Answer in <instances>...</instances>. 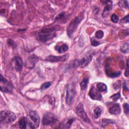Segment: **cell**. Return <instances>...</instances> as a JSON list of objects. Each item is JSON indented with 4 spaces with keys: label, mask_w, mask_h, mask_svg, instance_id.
Listing matches in <instances>:
<instances>
[{
    "label": "cell",
    "mask_w": 129,
    "mask_h": 129,
    "mask_svg": "<svg viewBox=\"0 0 129 129\" xmlns=\"http://www.w3.org/2000/svg\"><path fill=\"white\" fill-rule=\"evenodd\" d=\"M59 29V28L56 26L43 29L38 33V39L40 42L45 43L55 37L56 36L55 32Z\"/></svg>",
    "instance_id": "1"
},
{
    "label": "cell",
    "mask_w": 129,
    "mask_h": 129,
    "mask_svg": "<svg viewBox=\"0 0 129 129\" xmlns=\"http://www.w3.org/2000/svg\"><path fill=\"white\" fill-rule=\"evenodd\" d=\"M84 17L82 15L76 17L69 25L67 28V33L70 37H72L73 33L75 32L78 26Z\"/></svg>",
    "instance_id": "2"
},
{
    "label": "cell",
    "mask_w": 129,
    "mask_h": 129,
    "mask_svg": "<svg viewBox=\"0 0 129 129\" xmlns=\"http://www.w3.org/2000/svg\"><path fill=\"white\" fill-rule=\"evenodd\" d=\"M76 94L75 86L73 84L68 85L67 88V95L66 101L68 105H71L74 102Z\"/></svg>",
    "instance_id": "3"
},
{
    "label": "cell",
    "mask_w": 129,
    "mask_h": 129,
    "mask_svg": "<svg viewBox=\"0 0 129 129\" xmlns=\"http://www.w3.org/2000/svg\"><path fill=\"white\" fill-rule=\"evenodd\" d=\"M16 116L13 112L8 111H3L1 112V121L5 124L11 123L16 120Z\"/></svg>",
    "instance_id": "4"
},
{
    "label": "cell",
    "mask_w": 129,
    "mask_h": 129,
    "mask_svg": "<svg viewBox=\"0 0 129 129\" xmlns=\"http://www.w3.org/2000/svg\"><path fill=\"white\" fill-rule=\"evenodd\" d=\"M43 126H54L58 124V120L53 114L51 113H46L42 119Z\"/></svg>",
    "instance_id": "5"
},
{
    "label": "cell",
    "mask_w": 129,
    "mask_h": 129,
    "mask_svg": "<svg viewBox=\"0 0 129 129\" xmlns=\"http://www.w3.org/2000/svg\"><path fill=\"white\" fill-rule=\"evenodd\" d=\"M30 121H28V124L32 129H36L39 127L40 118L39 115L35 111H32L29 113Z\"/></svg>",
    "instance_id": "6"
},
{
    "label": "cell",
    "mask_w": 129,
    "mask_h": 129,
    "mask_svg": "<svg viewBox=\"0 0 129 129\" xmlns=\"http://www.w3.org/2000/svg\"><path fill=\"white\" fill-rule=\"evenodd\" d=\"M75 111L77 115L85 122L90 123L89 119L88 118L87 114L86 113L84 110V107L82 103H79L78 105L76 107Z\"/></svg>",
    "instance_id": "7"
},
{
    "label": "cell",
    "mask_w": 129,
    "mask_h": 129,
    "mask_svg": "<svg viewBox=\"0 0 129 129\" xmlns=\"http://www.w3.org/2000/svg\"><path fill=\"white\" fill-rule=\"evenodd\" d=\"M0 82H1V90L2 91L8 93H11L12 92L13 86L12 84L2 75L1 76Z\"/></svg>",
    "instance_id": "8"
},
{
    "label": "cell",
    "mask_w": 129,
    "mask_h": 129,
    "mask_svg": "<svg viewBox=\"0 0 129 129\" xmlns=\"http://www.w3.org/2000/svg\"><path fill=\"white\" fill-rule=\"evenodd\" d=\"M69 58V55L66 54L62 56L49 55L46 58V60L51 62H58L66 61Z\"/></svg>",
    "instance_id": "9"
},
{
    "label": "cell",
    "mask_w": 129,
    "mask_h": 129,
    "mask_svg": "<svg viewBox=\"0 0 129 129\" xmlns=\"http://www.w3.org/2000/svg\"><path fill=\"white\" fill-rule=\"evenodd\" d=\"M12 62L13 66L17 72H21L23 68V61L21 57L16 56L13 58Z\"/></svg>",
    "instance_id": "10"
},
{
    "label": "cell",
    "mask_w": 129,
    "mask_h": 129,
    "mask_svg": "<svg viewBox=\"0 0 129 129\" xmlns=\"http://www.w3.org/2000/svg\"><path fill=\"white\" fill-rule=\"evenodd\" d=\"M89 95L90 97L93 100H101L102 99V95L96 90V89L93 86L92 87L89 91Z\"/></svg>",
    "instance_id": "11"
},
{
    "label": "cell",
    "mask_w": 129,
    "mask_h": 129,
    "mask_svg": "<svg viewBox=\"0 0 129 129\" xmlns=\"http://www.w3.org/2000/svg\"><path fill=\"white\" fill-rule=\"evenodd\" d=\"M92 58V56L90 55L86 56L81 61H78L77 64L78 66L81 67V68L85 67L86 66H87L88 64L91 62Z\"/></svg>",
    "instance_id": "12"
},
{
    "label": "cell",
    "mask_w": 129,
    "mask_h": 129,
    "mask_svg": "<svg viewBox=\"0 0 129 129\" xmlns=\"http://www.w3.org/2000/svg\"><path fill=\"white\" fill-rule=\"evenodd\" d=\"M109 111L112 114H119L121 112V109L119 104H114L111 107H110Z\"/></svg>",
    "instance_id": "13"
},
{
    "label": "cell",
    "mask_w": 129,
    "mask_h": 129,
    "mask_svg": "<svg viewBox=\"0 0 129 129\" xmlns=\"http://www.w3.org/2000/svg\"><path fill=\"white\" fill-rule=\"evenodd\" d=\"M96 90L99 92H104L106 93L107 91V88L106 85L103 83H97L96 84Z\"/></svg>",
    "instance_id": "14"
},
{
    "label": "cell",
    "mask_w": 129,
    "mask_h": 129,
    "mask_svg": "<svg viewBox=\"0 0 129 129\" xmlns=\"http://www.w3.org/2000/svg\"><path fill=\"white\" fill-rule=\"evenodd\" d=\"M55 50L58 52L59 53L62 54L63 53L66 52L68 51V46L66 44H63L62 46H56L55 47Z\"/></svg>",
    "instance_id": "15"
},
{
    "label": "cell",
    "mask_w": 129,
    "mask_h": 129,
    "mask_svg": "<svg viewBox=\"0 0 129 129\" xmlns=\"http://www.w3.org/2000/svg\"><path fill=\"white\" fill-rule=\"evenodd\" d=\"M28 124V121L26 118L22 117L19 121V127L21 129H26V125Z\"/></svg>",
    "instance_id": "16"
},
{
    "label": "cell",
    "mask_w": 129,
    "mask_h": 129,
    "mask_svg": "<svg viewBox=\"0 0 129 129\" xmlns=\"http://www.w3.org/2000/svg\"><path fill=\"white\" fill-rule=\"evenodd\" d=\"M89 82V79L88 78H85L81 82L80 85L82 90H85L87 87L88 83Z\"/></svg>",
    "instance_id": "17"
},
{
    "label": "cell",
    "mask_w": 129,
    "mask_h": 129,
    "mask_svg": "<svg viewBox=\"0 0 129 129\" xmlns=\"http://www.w3.org/2000/svg\"><path fill=\"white\" fill-rule=\"evenodd\" d=\"M105 11L109 12L111 11L112 9V3L111 1H105Z\"/></svg>",
    "instance_id": "18"
},
{
    "label": "cell",
    "mask_w": 129,
    "mask_h": 129,
    "mask_svg": "<svg viewBox=\"0 0 129 129\" xmlns=\"http://www.w3.org/2000/svg\"><path fill=\"white\" fill-rule=\"evenodd\" d=\"M101 110L99 107H97L94 111V117L95 119H98L101 116Z\"/></svg>",
    "instance_id": "19"
},
{
    "label": "cell",
    "mask_w": 129,
    "mask_h": 129,
    "mask_svg": "<svg viewBox=\"0 0 129 129\" xmlns=\"http://www.w3.org/2000/svg\"><path fill=\"white\" fill-rule=\"evenodd\" d=\"M120 51L123 53H128L129 51V46L128 44H125L121 46L120 48Z\"/></svg>",
    "instance_id": "20"
},
{
    "label": "cell",
    "mask_w": 129,
    "mask_h": 129,
    "mask_svg": "<svg viewBox=\"0 0 129 129\" xmlns=\"http://www.w3.org/2000/svg\"><path fill=\"white\" fill-rule=\"evenodd\" d=\"M104 35V33L101 30H98L95 33V37L96 38L100 39L102 38L103 37Z\"/></svg>",
    "instance_id": "21"
},
{
    "label": "cell",
    "mask_w": 129,
    "mask_h": 129,
    "mask_svg": "<svg viewBox=\"0 0 129 129\" xmlns=\"http://www.w3.org/2000/svg\"><path fill=\"white\" fill-rule=\"evenodd\" d=\"M119 6L123 8H128L129 6H128V3L127 1H120L119 3Z\"/></svg>",
    "instance_id": "22"
},
{
    "label": "cell",
    "mask_w": 129,
    "mask_h": 129,
    "mask_svg": "<svg viewBox=\"0 0 129 129\" xmlns=\"http://www.w3.org/2000/svg\"><path fill=\"white\" fill-rule=\"evenodd\" d=\"M51 82H46V83H45L43 84L42 85V86H41V88L40 89L41 90H45V89H47L48 88H49L50 86H51Z\"/></svg>",
    "instance_id": "23"
},
{
    "label": "cell",
    "mask_w": 129,
    "mask_h": 129,
    "mask_svg": "<svg viewBox=\"0 0 129 129\" xmlns=\"http://www.w3.org/2000/svg\"><path fill=\"white\" fill-rule=\"evenodd\" d=\"M29 61L31 64H34L36 62H37L38 61V58L34 55L31 56L30 58H29Z\"/></svg>",
    "instance_id": "24"
},
{
    "label": "cell",
    "mask_w": 129,
    "mask_h": 129,
    "mask_svg": "<svg viewBox=\"0 0 129 129\" xmlns=\"http://www.w3.org/2000/svg\"><path fill=\"white\" fill-rule=\"evenodd\" d=\"M120 92H119L118 93H117V94H114L112 96H111V98L114 101H117V100L120 98Z\"/></svg>",
    "instance_id": "25"
},
{
    "label": "cell",
    "mask_w": 129,
    "mask_h": 129,
    "mask_svg": "<svg viewBox=\"0 0 129 129\" xmlns=\"http://www.w3.org/2000/svg\"><path fill=\"white\" fill-rule=\"evenodd\" d=\"M111 20L113 23H116L119 21V17L116 15V14H113L111 17Z\"/></svg>",
    "instance_id": "26"
},
{
    "label": "cell",
    "mask_w": 129,
    "mask_h": 129,
    "mask_svg": "<svg viewBox=\"0 0 129 129\" xmlns=\"http://www.w3.org/2000/svg\"><path fill=\"white\" fill-rule=\"evenodd\" d=\"M64 16H65V12H62V13L60 14L59 15H58L56 16V18H55V21H59L61 20L62 19H63L64 17Z\"/></svg>",
    "instance_id": "27"
},
{
    "label": "cell",
    "mask_w": 129,
    "mask_h": 129,
    "mask_svg": "<svg viewBox=\"0 0 129 129\" xmlns=\"http://www.w3.org/2000/svg\"><path fill=\"white\" fill-rule=\"evenodd\" d=\"M8 44L9 46H12V47L13 48H15L16 46V45L15 43V42H14L13 41V40L12 39H9V40H8Z\"/></svg>",
    "instance_id": "28"
},
{
    "label": "cell",
    "mask_w": 129,
    "mask_h": 129,
    "mask_svg": "<svg viewBox=\"0 0 129 129\" xmlns=\"http://www.w3.org/2000/svg\"><path fill=\"white\" fill-rule=\"evenodd\" d=\"M120 75V72H113V73H111L109 74V76L111 77H117Z\"/></svg>",
    "instance_id": "29"
},
{
    "label": "cell",
    "mask_w": 129,
    "mask_h": 129,
    "mask_svg": "<svg viewBox=\"0 0 129 129\" xmlns=\"http://www.w3.org/2000/svg\"><path fill=\"white\" fill-rule=\"evenodd\" d=\"M74 122V119H70L68 120L67 123L66 124V126L67 127V128H70L71 126L72 125V123Z\"/></svg>",
    "instance_id": "30"
},
{
    "label": "cell",
    "mask_w": 129,
    "mask_h": 129,
    "mask_svg": "<svg viewBox=\"0 0 129 129\" xmlns=\"http://www.w3.org/2000/svg\"><path fill=\"white\" fill-rule=\"evenodd\" d=\"M123 106H124V111H125V113L126 114H128L129 113V111L128 104V103H125V104H124Z\"/></svg>",
    "instance_id": "31"
},
{
    "label": "cell",
    "mask_w": 129,
    "mask_h": 129,
    "mask_svg": "<svg viewBox=\"0 0 129 129\" xmlns=\"http://www.w3.org/2000/svg\"><path fill=\"white\" fill-rule=\"evenodd\" d=\"M121 23H128L129 22V15H127L120 20Z\"/></svg>",
    "instance_id": "32"
},
{
    "label": "cell",
    "mask_w": 129,
    "mask_h": 129,
    "mask_svg": "<svg viewBox=\"0 0 129 129\" xmlns=\"http://www.w3.org/2000/svg\"><path fill=\"white\" fill-rule=\"evenodd\" d=\"M91 45L93 46H97L100 45V43L96 40H91Z\"/></svg>",
    "instance_id": "33"
},
{
    "label": "cell",
    "mask_w": 129,
    "mask_h": 129,
    "mask_svg": "<svg viewBox=\"0 0 129 129\" xmlns=\"http://www.w3.org/2000/svg\"><path fill=\"white\" fill-rule=\"evenodd\" d=\"M128 62H129V61L128 60H127V69H126V71L125 72V75L126 76V77H128L129 76V68H128Z\"/></svg>",
    "instance_id": "34"
}]
</instances>
